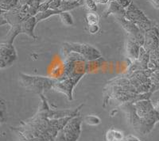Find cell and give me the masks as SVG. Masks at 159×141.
Listing matches in <instances>:
<instances>
[{
    "instance_id": "obj_1",
    "label": "cell",
    "mask_w": 159,
    "mask_h": 141,
    "mask_svg": "<svg viewBox=\"0 0 159 141\" xmlns=\"http://www.w3.org/2000/svg\"><path fill=\"white\" fill-rule=\"evenodd\" d=\"M72 53H77L83 56L87 61H93L101 57V53L93 46L88 44L64 43L62 47V54L67 56Z\"/></svg>"
},
{
    "instance_id": "obj_2",
    "label": "cell",
    "mask_w": 159,
    "mask_h": 141,
    "mask_svg": "<svg viewBox=\"0 0 159 141\" xmlns=\"http://www.w3.org/2000/svg\"><path fill=\"white\" fill-rule=\"evenodd\" d=\"M25 87L38 94H42L45 91L53 89L56 79L47 78L43 76H24Z\"/></svg>"
},
{
    "instance_id": "obj_3",
    "label": "cell",
    "mask_w": 159,
    "mask_h": 141,
    "mask_svg": "<svg viewBox=\"0 0 159 141\" xmlns=\"http://www.w3.org/2000/svg\"><path fill=\"white\" fill-rule=\"evenodd\" d=\"M81 123V119L80 118H75V119L71 120L69 121L66 126H65L63 133L60 132L58 136H59V140L61 141H76V139L79 137V134L80 132V126Z\"/></svg>"
},
{
    "instance_id": "obj_4",
    "label": "cell",
    "mask_w": 159,
    "mask_h": 141,
    "mask_svg": "<svg viewBox=\"0 0 159 141\" xmlns=\"http://www.w3.org/2000/svg\"><path fill=\"white\" fill-rule=\"evenodd\" d=\"M116 20L123 25L125 30L129 33L130 39L135 41L138 43L141 44V37L139 36H141L142 33L141 31L139 30L138 25L134 22L127 20L124 16H116Z\"/></svg>"
},
{
    "instance_id": "obj_5",
    "label": "cell",
    "mask_w": 159,
    "mask_h": 141,
    "mask_svg": "<svg viewBox=\"0 0 159 141\" xmlns=\"http://www.w3.org/2000/svg\"><path fill=\"white\" fill-rule=\"evenodd\" d=\"M125 18H127V20L131 21V22H134V23H137V22H143V21H146L147 22V19L145 18L144 15H143V13L139 11L134 4L130 3L128 7L126 9V14H125Z\"/></svg>"
},
{
    "instance_id": "obj_6",
    "label": "cell",
    "mask_w": 159,
    "mask_h": 141,
    "mask_svg": "<svg viewBox=\"0 0 159 141\" xmlns=\"http://www.w3.org/2000/svg\"><path fill=\"white\" fill-rule=\"evenodd\" d=\"M37 23H38V22H37L35 16L30 17L22 22V25L20 27L21 31L22 33H26L32 37L36 38L34 36V27Z\"/></svg>"
},
{
    "instance_id": "obj_7",
    "label": "cell",
    "mask_w": 159,
    "mask_h": 141,
    "mask_svg": "<svg viewBox=\"0 0 159 141\" xmlns=\"http://www.w3.org/2000/svg\"><path fill=\"white\" fill-rule=\"evenodd\" d=\"M126 51H127V56L132 60H138L139 59V47L138 42L129 39L126 45Z\"/></svg>"
},
{
    "instance_id": "obj_8",
    "label": "cell",
    "mask_w": 159,
    "mask_h": 141,
    "mask_svg": "<svg viewBox=\"0 0 159 141\" xmlns=\"http://www.w3.org/2000/svg\"><path fill=\"white\" fill-rule=\"evenodd\" d=\"M111 14L116 15V16H125L126 9L122 7L116 0H114L109 3L108 8L105 12V16H108L109 15H111Z\"/></svg>"
},
{
    "instance_id": "obj_9",
    "label": "cell",
    "mask_w": 159,
    "mask_h": 141,
    "mask_svg": "<svg viewBox=\"0 0 159 141\" xmlns=\"http://www.w3.org/2000/svg\"><path fill=\"white\" fill-rule=\"evenodd\" d=\"M84 5V0H80V1H76V2H73V1H65L62 0L61 6H60L59 10L65 12V11H69L71 10H73L75 8L80 6Z\"/></svg>"
},
{
    "instance_id": "obj_10",
    "label": "cell",
    "mask_w": 159,
    "mask_h": 141,
    "mask_svg": "<svg viewBox=\"0 0 159 141\" xmlns=\"http://www.w3.org/2000/svg\"><path fill=\"white\" fill-rule=\"evenodd\" d=\"M62 11L61 10H52V9H48L47 11H43V12H38L36 15H35V18H36L37 22H40V21L44 20L45 18H49L50 16L56 15H60Z\"/></svg>"
},
{
    "instance_id": "obj_11",
    "label": "cell",
    "mask_w": 159,
    "mask_h": 141,
    "mask_svg": "<svg viewBox=\"0 0 159 141\" xmlns=\"http://www.w3.org/2000/svg\"><path fill=\"white\" fill-rule=\"evenodd\" d=\"M106 139L107 141H121L123 139V134L119 131L111 129L106 134Z\"/></svg>"
},
{
    "instance_id": "obj_12",
    "label": "cell",
    "mask_w": 159,
    "mask_h": 141,
    "mask_svg": "<svg viewBox=\"0 0 159 141\" xmlns=\"http://www.w3.org/2000/svg\"><path fill=\"white\" fill-rule=\"evenodd\" d=\"M60 18L61 20L62 23L65 25H67V26H70L74 24L73 22V18L72 16L70 15V13L69 11H65V12H61L59 15Z\"/></svg>"
},
{
    "instance_id": "obj_13",
    "label": "cell",
    "mask_w": 159,
    "mask_h": 141,
    "mask_svg": "<svg viewBox=\"0 0 159 141\" xmlns=\"http://www.w3.org/2000/svg\"><path fill=\"white\" fill-rule=\"evenodd\" d=\"M86 22L88 24V26H90L92 25H97L99 22V16L96 15V12H89L85 17Z\"/></svg>"
},
{
    "instance_id": "obj_14",
    "label": "cell",
    "mask_w": 159,
    "mask_h": 141,
    "mask_svg": "<svg viewBox=\"0 0 159 141\" xmlns=\"http://www.w3.org/2000/svg\"><path fill=\"white\" fill-rule=\"evenodd\" d=\"M84 122L89 125H98L101 123V120L97 116L89 115L84 118Z\"/></svg>"
},
{
    "instance_id": "obj_15",
    "label": "cell",
    "mask_w": 159,
    "mask_h": 141,
    "mask_svg": "<svg viewBox=\"0 0 159 141\" xmlns=\"http://www.w3.org/2000/svg\"><path fill=\"white\" fill-rule=\"evenodd\" d=\"M84 6H86L89 12H96L97 11L96 2L94 0H84Z\"/></svg>"
},
{
    "instance_id": "obj_16",
    "label": "cell",
    "mask_w": 159,
    "mask_h": 141,
    "mask_svg": "<svg viewBox=\"0 0 159 141\" xmlns=\"http://www.w3.org/2000/svg\"><path fill=\"white\" fill-rule=\"evenodd\" d=\"M62 0H51L49 2V9L52 10H57L59 9Z\"/></svg>"
},
{
    "instance_id": "obj_17",
    "label": "cell",
    "mask_w": 159,
    "mask_h": 141,
    "mask_svg": "<svg viewBox=\"0 0 159 141\" xmlns=\"http://www.w3.org/2000/svg\"><path fill=\"white\" fill-rule=\"evenodd\" d=\"M116 2L121 6L122 7H123L124 9H127L128 7L130 4L131 3V1L130 0H116Z\"/></svg>"
},
{
    "instance_id": "obj_18",
    "label": "cell",
    "mask_w": 159,
    "mask_h": 141,
    "mask_svg": "<svg viewBox=\"0 0 159 141\" xmlns=\"http://www.w3.org/2000/svg\"><path fill=\"white\" fill-rule=\"evenodd\" d=\"M89 32H90L91 33H97L98 30H99V26H98V25H90V26H89Z\"/></svg>"
},
{
    "instance_id": "obj_19",
    "label": "cell",
    "mask_w": 159,
    "mask_h": 141,
    "mask_svg": "<svg viewBox=\"0 0 159 141\" xmlns=\"http://www.w3.org/2000/svg\"><path fill=\"white\" fill-rule=\"evenodd\" d=\"M96 3H101V4H105L109 2H111V1H114V0H94Z\"/></svg>"
},
{
    "instance_id": "obj_20",
    "label": "cell",
    "mask_w": 159,
    "mask_h": 141,
    "mask_svg": "<svg viewBox=\"0 0 159 141\" xmlns=\"http://www.w3.org/2000/svg\"><path fill=\"white\" fill-rule=\"evenodd\" d=\"M65 1H73V2H76V1H80V0H65Z\"/></svg>"
}]
</instances>
